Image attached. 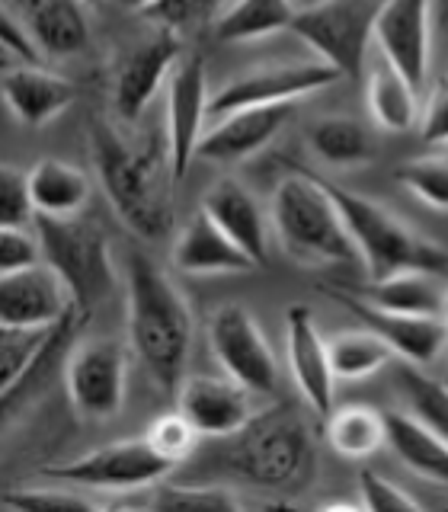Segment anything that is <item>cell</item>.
Segmentation results:
<instances>
[{
    "label": "cell",
    "mask_w": 448,
    "mask_h": 512,
    "mask_svg": "<svg viewBox=\"0 0 448 512\" xmlns=\"http://www.w3.org/2000/svg\"><path fill=\"white\" fill-rule=\"evenodd\" d=\"M208 346H212L221 372L244 384L256 397H269L279 391V365L272 356V346L244 304H224L212 314Z\"/></svg>",
    "instance_id": "obj_10"
},
{
    "label": "cell",
    "mask_w": 448,
    "mask_h": 512,
    "mask_svg": "<svg viewBox=\"0 0 448 512\" xmlns=\"http://www.w3.org/2000/svg\"><path fill=\"white\" fill-rule=\"evenodd\" d=\"M432 26H436V52L448 55V0H432Z\"/></svg>",
    "instance_id": "obj_44"
},
{
    "label": "cell",
    "mask_w": 448,
    "mask_h": 512,
    "mask_svg": "<svg viewBox=\"0 0 448 512\" xmlns=\"http://www.w3.org/2000/svg\"><path fill=\"white\" fill-rule=\"evenodd\" d=\"M285 349H288V368L298 384L308 410L317 420H327L336 410V372L330 362V343L320 336L314 314L304 304H292L285 314Z\"/></svg>",
    "instance_id": "obj_16"
},
{
    "label": "cell",
    "mask_w": 448,
    "mask_h": 512,
    "mask_svg": "<svg viewBox=\"0 0 448 512\" xmlns=\"http://www.w3.org/2000/svg\"><path fill=\"white\" fill-rule=\"evenodd\" d=\"M29 192L36 215L48 218H74L90 202V180L68 160L45 157L29 170Z\"/></svg>",
    "instance_id": "obj_26"
},
{
    "label": "cell",
    "mask_w": 448,
    "mask_h": 512,
    "mask_svg": "<svg viewBox=\"0 0 448 512\" xmlns=\"http://www.w3.org/2000/svg\"><path fill=\"white\" fill-rule=\"evenodd\" d=\"M272 231L279 247L301 266H356L359 250L320 176L295 167L272 189Z\"/></svg>",
    "instance_id": "obj_4"
},
{
    "label": "cell",
    "mask_w": 448,
    "mask_h": 512,
    "mask_svg": "<svg viewBox=\"0 0 448 512\" xmlns=\"http://www.w3.org/2000/svg\"><path fill=\"white\" fill-rule=\"evenodd\" d=\"M119 4H122V7H128V10H138V13H144L148 7H154L157 0H119Z\"/></svg>",
    "instance_id": "obj_45"
},
{
    "label": "cell",
    "mask_w": 448,
    "mask_h": 512,
    "mask_svg": "<svg viewBox=\"0 0 448 512\" xmlns=\"http://www.w3.org/2000/svg\"><path fill=\"white\" fill-rule=\"evenodd\" d=\"M314 429L298 407L256 410L253 420L224 439H208L205 452L180 464V480H221L240 490L292 493L314 474Z\"/></svg>",
    "instance_id": "obj_1"
},
{
    "label": "cell",
    "mask_w": 448,
    "mask_h": 512,
    "mask_svg": "<svg viewBox=\"0 0 448 512\" xmlns=\"http://www.w3.org/2000/svg\"><path fill=\"white\" fill-rule=\"evenodd\" d=\"M202 212L228 234L240 250L253 256L256 266L269 263V228L260 202L253 192L237 180H218L202 196Z\"/></svg>",
    "instance_id": "obj_22"
},
{
    "label": "cell",
    "mask_w": 448,
    "mask_h": 512,
    "mask_svg": "<svg viewBox=\"0 0 448 512\" xmlns=\"http://www.w3.org/2000/svg\"><path fill=\"white\" fill-rule=\"evenodd\" d=\"M391 381L400 400H404L407 413H413L420 423L448 439V384L426 375L423 365L407 359L391 362Z\"/></svg>",
    "instance_id": "obj_31"
},
{
    "label": "cell",
    "mask_w": 448,
    "mask_h": 512,
    "mask_svg": "<svg viewBox=\"0 0 448 512\" xmlns=\"http://www.w3.org/2000/svg\"><path fill=\"white\" fill-rule=\"evenodd\" d=\"M128 295L125 320L128 340L144 372L164 394H176L186 378L192 352V311L164 266H157L144 250L128 253Z\"/></svg>",
    "instance_id": "obj_3"
},
{
    "label": "cell",
    "mask_w": 448,
    "mask_h": 512,
    "mask_svg": "<svg viewBox=\"0 0 448 512\" xmlns=\"http://www.w3.org/2000/svg\"><path fill=\"white\" fill-rule=\"evenodd\" d=\"M324 423L333 452H340L343 458H368L388 442L384 439V416L365 404L333 410Z\"/></svg>",
    "instance_id": "obj_33"
},
{
    "label": "cell",
    "mask_w": 448,
    "mask_h": 512,
    "mask_svg": "<svg viewBox=\"0 0 448 512\" xmlns=\"http://www.w3.org/2000/svg\"><path fill=\"white\" fill-rule=\"evenodd\" d=\"M384 439L413 474L448 487V439L436 429L420 423L413 413H384Z\"/></svg>",
    "instance_id": "obj_24"
},
{
    "label": "cell",
    "mask_w": 448,
    "mask_h": 512,
    "mask_svg": "<svg viewBox=\"0 0 448 512\" xmlns=\"http://www.w3.org/2000/svg\"><path fill=\"white\" fill-rule=\"evenodd\" d=\"M90 157L96 176L112 212L128 231L141 240L170 237L176 212H173V180L170 144L164 138H148L141 144L128 141L109 119H90Z\"/></svg>",
    "instance_id": "obj_2"
},
{
    "label": "cell",
    "mask_w": 448,
    "mask_h": 512,
    "mask_svg": "<svg viewBox=\"0 0 448 512\" xmlns=\"http://www.w3.org/2000/svg\"><path fill=\"white\" fill-rule=\"evenodd\" d=\"M90 490H80L71 484L52 480V487H10L0 503L10 512H90L103 509V500L87 496Z\"/></svg>",
    "instance_id": "obj_35"
},
{
    "label": "cell",
    "mask_w": 448,
    "mask_h": 512,
    "mask_svg": "<svg viewBox=\"0 0 448 512\" xmlns=\"http://www.w3.org/2000/svg\"><path fill=\"white\" fill-rule=\"evenodd\" d=\"M330 301L343 304V308L359 320L362 327L375 330L384 343H388L397 359H407L416 365H429L442 359V352L448 349V327L445 317H429V314H400V311H388L378 308V304L365 301L362 295H356L352 288H320Z\"/></svg>",
    "instance_id": "obj_12"
},
{
    "label": "cell",
    "mask_w": 448,
    "mask_h": 512,
    "mask_svg": "<svg viewBox=\"0 0 448 512\" xmlns=\"http://www.w3.org/2000/svg\"><path fill=\"white\" fill-rule=\"evenodd\" d=\"M298 16L295 0H234L218 16V42H256L292 29Z\"/></svg>",
    "instance_id": "obj_30"
},
{
    "label": "cell",
    "mask_w": 448,
    "mask_h": 512,
    "mask_svg": "<svg viewBox=\"0 0 448 512\" xmlns=\"http://www.w3.org/2000/svg\"><path fill=\"white\" fill-rule=\"evenodd\" d=\"M64 384L71 407L93 423L116 420L128 394V349L112 336L74 343L64 359Z\"/></svg>",
    "instance_id": "obj_9"
},
{
    "label": "cell",
    "mask_w": 448,
    "mask_h": 512,
    "mask_svg": "<svg viewBox=\"0 0 448 512\" xmlns=\"http://www.w3.org/2000/svg\"><path fill=\"white\" fill-rule=\"evenodd\" d=\"M368 109L384 132H410L423 116L420 90L388 61L368 71Z\"/></svg>",
    "instance_id": "obj_27"
},
{
    "label": "cell",
    "mask_w": 448,
    "mask_h": 512,
    "mask_svg": "<svg viewBox=\"0 0 448 512\" xmlns=\"http://www.w3.org/2000/svg\"><path fill=\"white\" fill-rule=\"evenodd\" d=\"M352 292L388 311L442 317L448 298V279L436 276V272H400V276L381 282L368 279L365 285L352 288Z\"/></svg>",
    "instance_id": "obj_25"
},
{
    "label": "cell",
    "mask_w": 448,
    "mask_h": 512,
    "mask_svg": "<svg viewBox=\"0 0 448 512\" xmlns=\"http://www.w3.org/2000/svg\"><path fill=\"white\" fill-rule=\"evenodd\" d=\"M320 183L327 186L336 208H340L368 279L381 282L400 276V272H436V276L448 279V250L442 244L413 231L384 205L359 196V192L336 186L324 176H320Z\"/></svg>",
    "instance_id": "obj_5"
},
{
    "label": "cell",
    "mask_w": 448,
    "mask_h": 512,
    "mask_svg": "<svg viewBox=\"0 0 448 512\" xmlns=\"http://www.w3.org/2000/svg\"><path fill=\"white\" fill-rule=\"evenodd\" d=\"M384 0H320L298 10L292 32L343 77H356L375 42V23Z\"/></svg>",
    "instance_id": "obj_8"
},
{
    "label": "cell",
    "mask_w": 448,
    "mask_h": 512,
    "mask_svg": "<svg viewBox=\"0 0 448 512\" xmlns=\"http://www.w3.org/2000/svg\"><path fill=\"white\" fill-rule=\"evenodd\" d=\"M141 506L148 509H205V512H228V509H250V506H285V503H266V500H247L240 487L221 484V480H180V484H154L144 496Z\"/></svg>",
    "instance_id": "obj_28"
},
{
    "label": "cell",
    "mask_w": 448,
    "mask_h": 512,
    "mask_svg": "<svg viewBox=\"0 0 448 512\" xmlns=\"http://www.w3.org/2000/svg\"><path fill=\"white\" fill-rule=\"evenodd\" d=\"M208 74L205 61L199 55H186L173 68L167 80V144H170V167L173 180L183 183L192 167V160L199 157V141L205 135L208 116Z\"/></svg>",
    "instance_id": "obj_14"
},
{
    "label": "cell",
    "mask_w": 448,
    "mask_h": 512,
    "mask_svg": "<svg viewBox=\"0 0 448 512\" xmlns=\"http://www.w3.org/2000/svg\"><path fill=\"white\" fill-rule=\"evenodd\" d=\"M71 311L68 285L48 263L0 276V327H52Z\"/></svg>",
    "instance_id": "obj_19"
},
{
    "label": "cell",
    "mask_w": 448,
    "mask_h": 512,
    "mask_svg": "<svg viewBox=\"0 0 448 512\" xmlns=\"http://www.w3.org/2000/svg\"><path fill=\"white\" fill-rule=\"evenodd\" d=\"M394 180L423 205L448 212V157H420L394 170Z\"/></svg>",
    "instance_id": "obj_36"
},
{
    "label": "cell",
    "mask_w": 448,
    "mask_h": 512,
    "mask_svg": "<svg viewBox=\"0 0 448 512\" xmlns=\"http://www.w3.org/2000/svg\"><path fill=\"white\" fill-rule=\"evenodd\" d=\"M144 439H148L167 461H173L176 468H180V464H186L192 458V452H196V442L202 436L180 410H173V413L157 416V420L148 426V432H144Z\"/></svg>",
    "instance_id": "obj_38"
},
{
    "label": "cell",
    "mask_w": 448,
    "mask_h": 512,
    "mask_svg": "<svg viewBox=\"0 0 448 512\" xmlns=\"http://www.w3.org/2000/svg\"><path fill=\"white\" fill-rule=\"evenodd\" d=\"M228 10V0H157L141 16L160 29L189 32L205 23H218V16Z\"/></svg>",
    "instance_id": "obj_37"
},
{
    "label": "cell",
    "mask_w": 448,
    "mask_h": 512,
    "mask_svg": "<svg viewBox=\"0 0 448 512\" xmlns=\"http://www.w3.org/2000/svg\"><path fill=\"white\" fill-rule=\"evenodd\" d=\"M74 96L77 90L71 80L48 71L45 64H20L4 77L7 109L26 128H42L45 122H52L74 103Z\"/></svg>",
    "instance_id": "obj_23"
},
{
    "label": "cell",
    "mask_w": 448,
    "mask_h": 512,
    "mask_svg": "<svg viewBox=\"0 0 448 512\" xmlns=\"http://www.w3.org/2000/svg\"><path fill=\"white\" fill-rule=\"evenodd\" d=\"M55 333L52 327H0V394L13 391Z\"/></svg>",
    "instance_id": "obj_34"
},
{
    "label": "cell",
    "mask_w": 448,
    "mask_h": 512,
    "mask_svg": "<svg viewBox=\"0 0 448 512\" xmlns=\"http://www.w3.org/2000/svg\"><path fill=\"white\" fill-rule=\"evenodd\" d=\"M84 4H87V7H90V4H100V0H84Z\"/></svg>",
    "instance_id": "obj_48"
},
{
    "label": "cell",
    "mask_w": 448,
    "mask_h": 512,
    "mask_svg": "<svg viewBox=\"0 0 448 512\" xmlns=\"http://www.w3.org/2000/svg\"><path fill=\"white\" fill-rule=\"evenodd\" d=\"M39 263H45V253L36 231L29 234L26 228H0V276H10V272Z\"/></svg>",
    "instance_id": "obj_41"
},
{
    "label": "cell",
    "mask_w": 448,
    "mask_h": 512,
    "mask_svg": "<svg viewBox=\"0 0 448 512\" xmlns=\"http://www.w3.org/2000/svg\"><path fill=\"white\" fill-rule=\"evenodd\" d=\"M343 74L330 68L327 61H292V64H266L234 77L231 84H224L212 103H208V116H228L234 109L247 106H276V103H298L304 96L320 93L333 87Z\"/></svg>",
    "instance_id": "obj_11"
},
{
    "label": "cell",
    "mask_w": 448,
    "mask_h": 512,
    "mask_svg": "<svg viewBox=\"0 0 448 512\" xmlns=\"http://www.w3.org/2000/svg\"><path fill=\"white\" fill-rule=\"evenodd\" d=\"M420 135L426 144H448V80L429 93L420 116Z\"/></svg>",
    "instance_id": "obj_43"
},
{
    "label": "cell",
    "mask_w": 448,
    "mask_h": 512,
    "mask_svg": "<svg viewBox=\"0 0 448 512\" xmlns=\"http://www.w3.org/2000/svg\"><path fill=\"white\" fill-rule=\"evenodd\" d=\"M29 221H36L29 173L10 164L0 167V228H26Z\"/></svg>",
    "instance_id": "obj_39"
},
{
    "label": "cell",
    "mask_w": 448,
    "mask_h": 512,
    "mask_svg": "<svg viewBox=\"0 0 448 512\" xmlns=\"http://www.w3.org/2000/svg\"><path fill=\"white\" fill-rule=\"evenodd\" d=\"M84 7V0H23L16 16L36 39L45 61H61L90 48V20Z\"/></svg>",
    "instance_id": "obj_21"
},
{
    "label": "cell",
    "mask_w": 448,
    "mask_h": 512,
    "mask_svg": "<svg viewBox=\"0 0 448 512\" xmlns=\"http://www.w3.org/2000/svg\"><path fill=\"white\" fill-rule=\"evenodd\" d=\"M359 493H362V506L372 512H420L423 509L407 490H400L394 480H388L372 468L359 471Z\"/></svg>",
    "instance_id": "obj_40"
},
{
    "label": "cell",
    "mask_w": 448,
    "mask_h": 512,
    "mask_svg": "<svg viewBox=\"0 0 448 512\" xmlns=\"http://www.w3.org/2000/svg\"><path fill=\"white\" fill-rule=\"evenodd\" d=\"M375 45L381 48V58L423 93L436 55L432 0H384L375 23Z\"/></svg>",
    "instance_id": "obj_13"
},
{
    "label": "cell",
    "mask_w": 448,
    "mask_h": 512,
    "mask_svg": "<svg viewBox=\"0 0 448 512\" xmlns=\"http://www.w3.org/2000/svg\"><path fill=\"white\" fill-rule=\"evenodd\" d=\"M308 148L330 167H359L375 160L372 132L352 116H320L308 125Z\"/></svg>",
    "instance_id": "obj_29"
},
{
    "label": "cell",
    "mask_w": 448,
    "mask_h": 512,
    "mask_svg": "<svg viewBox=\"0 0 448 512\" xmlns=\"http://www.w3.org/2000/svg\"><path fill=\"white\" fill-rule=\"evenodd\" d=\"M173 266L186 276H224V272H253L256 263L240 250L202 208L192 215L173 240Z\"/></svg>",
    "instance_id": "obj_20"
},
{
    "label": "cell",
    "mask_w": 448,
    "mask_h": 512,
    "mask_svg": "<svg viewBox=\"0 0 448 512\" xmlns=\"http://www.w3.org/2000/svg\"><path fill=\"white\" fill-rule=\"evenodd\" d=\"M256 394L234 378L192 375L176 391V410L196 426L202 439H224L256 416Z\"/></svg>",
    "instance_id": "obj_17"
},
{
    "label": "cell",
    "mask_w": 448,
    "mask_h": 512,
    "mask_svg": "<svg viewBox=\"0 0 448 512\" xmlns=\"http://www.w3.org/2000/svg\"><path fill=\"white\" fill-rule=\"evenodd\" d=\"M295 103L276 106H247L234 109L228 116H218L212 128H205L199 141V157L212 164H240L253 154L266 151L282 135V128L292 122Z\"/></svg>",
    "instance_id": "obj_18"
},
{
    "label": "cell",
    "mask_w": 448,
    "mask_h": 512,
    "mask_svg": "<svg viewBox=\"0 0 448 512\" xmlns=\"http://www.w3.org/2000/svg\"><path fill=\"white\" fill-rule=\"evenodd\" d=\"M327 343H330V362H333L336 381L372 378L381 368H391V362L397 359V352L368 327L343 330L340 336H333Z\"/></svg>",
    "instance_id": "obj_32"
},
{
    "label": "cell",
    "mask_w": 448,
    "mask_h": 512,
    "mask_svg": "<svg viewBox=\"0 0 448 512\" xmlns=\"http://www.w3.org/2000/svg\"><path fill=\"white\" fill-rule=\"evenodd\" d=\"M314 4H320V0H295V7H298V10H304V7H314Z\"/></svg>",
    "instance_id": "obj_46"
},
{
    "label": "cell",
    "mask_w": 448,
    "mask_h": 512,
    "mask_svg": "<svg viewBox=\"0 0 448 512\" xmlns=\"http://www.w3.org/2000/svg\"><path fill=\"white\" fill-rule=\"evenodd\" d=\"M173 471L176 464L160 455L144 436H138L109 442L71 461L45 464V468H39V477L61 480V484L90 493H141L167 480Z\"/></svg>",
    "instance_id": "obj_7"
},
{
    "label": "cell",
    "mask_w": 448,
    "mask_h": 512,
    "mask_svg": "<svg viewBox=\"0 0 448 512\" xmlns=\"http://www.w3.org/2000/svg\"><path fill=\"white\" fill-rule=\"evenodd\" d=\"M180 52V32L160 26L128 48L119 61L116 84H112V103H116L122 122H138L144 116L157 90L164 87V80H170L173 68L180 64Z\"/></svg>",
    "instance_id": "obj_15"
},
{
    "label": "cell",
    "mask_w": 448,
    "mask_h": 512,
    "mask_svg": "<svg viewBox=\"0 0 448 512\" xmlns=\"http://www.w3.org/2000/svg\"><path fill=\"white\" fill-rule=\"evenodd\" d=\"M442 317H445V327H448V298H445V311H442Z\"/></svg>",
    "instance_id": "obj_47"
},
{
    "label": "cell",
    "mask_w": 448,
    "mask_h": 512,
    "mask_svg": "<svg viewBox=\"0 0 448 512\" xmlns=\"http://www.w3.org/2000/svg\"><path fill=\"white\" fill-rule=\"evenodd\" d=\"M0 42H4V52L20 64H45V55L39 52L36 39L29 36V29L10 4H4V13H0Z\"/></svg>",
    "instance_id": "obj_42"
},
{
    "label": "cell",
    "mask_w": 448,
    "mask_h": 512,
    "mask_svg": "<svg viewBox=\"0 0 448 512\" xmlns=\"http://www.w3.org/2000/svg\"><path fill=\"white\" fill-rule=\"evenodd\" d=\"M32 228L39 234L45 263L68 285L74 308L84 317H90L96 304H103L112 295V288H116V263H112L106 234L80 215L74 218L36 215Z\"/></svg>",
    "instance_id": "obj_6"
}]
</instances>
